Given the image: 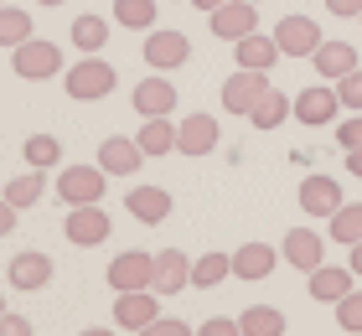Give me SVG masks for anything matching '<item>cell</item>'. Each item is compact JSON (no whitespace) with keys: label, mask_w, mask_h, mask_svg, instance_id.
Returning a JSON list of instances; mask_svg holds the SVG:
<instances>
[{"label":"cell","mask_w":362,"mask_h":336,"mask_svg":"<svg viewBox=\"0 0 362 336\" xmlns=\"http://www.w3.org/2000/svg\"><path fill=\"white\" fill-rule=\"evenodd\" d=\"M62 88H68V98H78V104H98V98H109L119 88V73L98 52H83L73 67H62Z\"/></svg>","instance_id":"6da1fadb"},{"label":"cell","mask_w":362,"mask_h":336,"mask_svg":"<svg viewBox=\"0 0 362 336\" xmlns=\"http://www.w3.org/2000/svg\"><path fill=\"white\" fill-rule=\"evenodd\" d=\"M11 67L26 83H47V78L62 73V47L47 42V37H26L21 47H11Z\"/></svg>","instance_id":"7a4b0ae2"},{"label":"cell","mask_w":362,"mask_h":336,"mask_svg":"<svg viewBox=\"0 0 362 336\" xmlns=\"http://www.w3.org/2000/svg\"><path fill=\"white\" fill-rule=\"evenodd\" d=\"M140 57H145V67H156V73H171V67H187V57H192V42H187V31L151 26V31H145Z\"/></svg>","instance_id":"3957f363"},{"label":"cell","mask_w":362,"mask_h":336,"mask_svg":"<svg viewBox=\"0 0 362 336\" xmlns=\"http://www.w3.org/2000/svg\"><path fill=\"white\" fill-rule=\"evenodd\" d=\"M337 114H341V93H337V83H310V88L295 93V120H300L305 129H326V124H337Z\"/></svg>","instance_id":"277c9868"},{"label":"cell","mask_w":362,"mask_h":336,"mask_svg":"<svg viewBox=\"0 0 362 336\" xmlns=\"http://www.w3.org/2000/svg\"><path fill=\"white\" fill-rule=\"evenodd\" d=\"M104 181H109L104 166H62V171H57V197L68 202V207L104 202Z\"/></svg>","instance_id":"5b68a950"},{"label":"cell","mask_w":362,"mask_h":336,"mask_svg":"<svg viewBox=\"0 0 362 336\" xmlns=\"http://www.w3.org/2000/svg\"><path fill=\"white\" fill-rule=\"evenodd\" d=\"M160 315V295L156 290H114V331H145Z\"/></svg>","instance_id":"8992f818"},{"label":"cell","mask_w":362,"mask_h":336,"mask_svg":"<svg viewBox=\"0 0 362 336\" xmlns=\"http://www.w3.org/2000/svg\"><path fill=\"white\" fill-rule=\"evenodd\" d=\"M264 93H269V73H264V67H238V73L223 83V109H228V114H243V120H249L254 104H259Z\"/></svg>","instance_id":"52a82bcc"},{"label":"cell","mask_w":362,"mask_h":336,"mask_svg":"<svg viewBox=\"0 0 362 336\" xmlns=\"http://www.w3.org/2000/svg\"><path fill=\"white\" fill-rule=\"evenodd\" d=\"M62 238L78 248H98L109 238V212L98 202H83V207H68V223H62Z\"/></svg>","instance_id":"ba28073f"},{"label":"cell","mask_w":362,"mask_h":336,"mask_svg":"<svg viewBox=\"0 0 362 336\" xmlns=\"http://www.w3.org/2000/svg\"><path fill=\"white\" fill-rule=\"evenodd\" d=\"M109 284L114 290H151L156 284V254H140V248L114 254L109 259Z\"/></svg>","instance_id":"9c48e42d"},{"label":"cell","mask_w":362,"mask_h":336,"mask_svg":"<svg viewBox=\"0 0 362 336\" xmlns=\"http://www.w3.org/2000/svg\"><path fill=\"white\" fill-rule=\"evenodd\" d=\"M279 254H285L290 269L310 274L316 264H326V233H316V228H290L285 243H279Z\"/></svg>","instance_id":"30bf717a"},{"label":"cell","mask_w":362,"mask_h":336,"mask_svg":"<svg viewBox=\"0 0 362 336\" xmlns=\"http://www.w3.org/2000/svg\"><path fill=\"white\" fill-rule=\"evenodd\" d=\"M341 202H347V197H341V181H337V176L310 171V176L300 181V212H305V217H332Z\"/></svg>","instance_id":"8fae6325"},{"label":"cell","mask_w":362,"mask_h":336,"mask_svg":"<svg viewBox=\"0 0 362 336\" xmlns=\"http://www.w3.org/2000/svg\"><path fill=\"white\" fill-rule=\"evenodd\" d=\"M129 104H135L140 120H151V114H171L176 109V83L166 73H151V78H140L135 88H129Z\"/></svg>","instance_id":"7c38bea8"},{"label":"cell","mask_w":362,"mask_h":336,"mask_svg":"<svg viewBox=\"0 0 362 336\" xmlns=\"http://www.w3.org/2000/svg\"><path fill=\"white\" fill-rule=\"evenodd\" d=\"M274 42H279L285 57H310L326 37H321V26L310 21V16H285V21L274 26Z\"/></svg>","instance_id":"4fadbf2b"},{"label":"cell","mask_w":362,"mask_h":336,"mask_svg":"<svg viewBox=\"0 0 362 336\" xmlns=\"http://www.w3.org/2000/svg\"><path fill=\"white\" fill-rule=\"evenodd\" d=\"M305 290H310V300H321V306H337L341 295L357 290V269H352V264H347V269L316 264V269H310V279H305Z\"/></svg>","instance_id":"5bb4252c"},{"label":"cell","mask_w":362,"mask_h":336,"mask_svg":"<svg viewBox=\"0 0 362 336\" xmlns=\"http://www.w3.org/2000/svg\"><path fill=\"white\" fill-rule=\"evenodd\" d=\"M171 192L166 187H135V192H124V212L135 217V223H145V228H160L171 217Z\"/></svg>","instance_id":"9a60e30c"},{"label":"cell","mask_w":362,"mask_h":336,"mask_svg":"<svg viewBox=\"0 0 362 336\" xmlns=\"http://www.w3.org/2000/svg\"><path fill=\"white\" fill-rule=\"evenodd\" d=\"M249 31H259V6L254 0H228V6L212 11V37L238 42V37H249Z\"/></svg>","instance_id":"2e32d148"},{"label":"cell","mask_w":362,"mask_h":336,"mask_svg":"<svg viewBox=\"0 0 362 336\" xmlns=\"http://www.w3.org/2000/svg\"><path fill=\"white\" fill-rule=\"evenodd\" d=\"M11 290H26V295H37V290H47L52 284V259L42 254V248H26V254H16L11 259Z\"/></svg>","instance_id":"e0dca14e"},{"label":"cell","mask_w":362,"mask_h":336,"mask_svg":"<svg viewBox=\"0 0 362 336\" xmlns=\"http://www.w3.org/2000/svg\"><path fill=\"white\" fill-rule=\"evenodd\" d=\"M98 166H104L109 176H135L145 166V145L129 140V134H109V140L98 145Z\"/></svg>","instance_id":"ac0fdd59"},{"label":"cell","mask_w":362,"mask_h":336,"mask_svg":"<svg viewBox=\"0 0 362 336\" xmlns=\"http://www.w3.org/2000/svg\"><path fill=\"white\" fill-rule=\"evenodd\" d=\"M187 284H192V259L181 254V248H160V254H156V284H151V290L171 300V295L187 290Z\"/></svg>","instance_id":"d6986e66"},{"label":"cell","mask_w":362,"mask_h":336,"mask_svg":"<svg viewBox=\"0 0 362 336\" xmlns=\"http://www.w3.org/2000/svg\"><path fill=\"white\" fill-rule=\"evenodd\" d=\"M279 259H285V254H279V248H269V243H243V248H233V279L259 284V279L274 274Z\"/></svg>","instance_id":"ffe728a7"},{"label":"cell","mask_w":362,"mask_h":336,"mask_svg":"<svg viewBox=\"0 0 362 336\" xmlns=\"http://www.w3.org/2000/svg\"><path fill=\"white\" fill-rule=\"evenodd\" d=\"M279 57H285V52H279L274 31H269V37H264V31H249V37L233 42V62H238V67H264V73H269Z\"/></svg>","instance_id":"44dd1931"},{"label":"cell","mask_w":362,"mask_h":336,"mask_svg":"<svg viewBox=\"0 0 362 336\" xmlns=\"http://www.w3.org/2000/svg\"><path fill=\"white\" fill-rule=\"evenodd\" d=\"M310 67H316L326 83H337V78H347L357 67V47L352 42H321L316 52H310Z\"/></svg>","instance_id":"7402d4cb"},{"label":"cell","mask_w":362,"mask_h":336,"mask_svg":"<svg viewBox=\"0 0 362 336\" xmlns=\"http://www.w3.org/2000/svg\"><path fill=\"white\" fill-rule=\"evenodd\" d=\"M176 150L181 156H207V150H218V120H212V114H187Z\"/></svg>","instance_id":"603a6c76"},{"label":"cell","mask_w":362,"mask_h":336,"mask_svg":"<svg viewBox=\"0 0 362 336\" xmlns=\"http://www.w3.org/2000/svg\"><path fill=\"white\" fill-rule=\"evenodd\" d=\"M135 140L145 145V156H171L176 140H181V124H171V114H151V120L140 124Z\"/></svg>","instance_id":"cb8c5ba5"},{"label":"cell","mask_w":362,"mask_h":336,"mask_svg":"<svg viewBox=\"0 0 362 336\" xmlns=\"http://www.w3.org/2000/svg\"><path fill=\"white\" fill-rule=\"evenodd\" d=\"M290 114H295V98H290V93H279V88H269V93L254 104L249 124H254V129H279V124L290 120Z\"/></svg>","instance_id":"d4e9b609"},{"label":"cell","mask_w":362,"mask_h":336,"mask_svg":"<svg viewBox=\"0 0 362 336\" xmlns=\"http://www.w3.org/2000/svg\"><path fill=\"white\" fill-rule=\"evenodd\" d=\"M223 279H233V254H202V259H192V284H197V290H218Z\"/></svg>","instance_id":"484cf974"},{"label":"cell","mask_w":362,"mask_h":336,"mask_svg":"<svg viewBox=\"0 0 362 336\" xmlns=\"http://www.w3.org/2000/svg\"><path fill=\"white\" fill-rule=\"evenodd\" d=\"M42 192H47V171H37V166H31V171L26 176H16V181H6V192H0V197H6V202H16V207H37V202H42Z\"/></svg>","instance_id":"4316f807"},{"label":"cell","mask_w":362,"mask_h":336,"mask_svg":"<svg viewBox=\"0 0 362 336\" xmlns=\"http://www.w3.org/2000/svg\"><path fill=\"white\" fill-rule=\"evenodd\" d=\"M68 37H73L78 52H104V47H109V21H104V16H78Z\"/></svg>","instance_id":"83f0119b"},{"label":"cell","mask_w":362,"mask_h":336,"mask_svg":"<svg viewBox=\"0 0 362 336\" xmlns=\"http://www.w3.org/2000/svg\"><path fill=\"white\" fill-rule=\"evenodd\" d=\"M243 336H285V315H279L274 306H249L238 315Z\"/></svg>","instance_id":"f1b7e54d"},{"label":"cell","mask_w":362,"mask_h":336,"mask_svg":"<svg viewBox=\"0 0 362 336\" xmlns=\"http://www.w3.org/2000/svg\"><path fill=\"white\" fill-rule=\"evenodd\" d=\"M332 243H362V202H341L332 212Z\"/></svg>","instance_id":"f546056e"},{"label":"cell","mask_w":362,"mask_h":336,"mask_svg":"<svg viewBox=\"0 0 362 336\" xmlns=\"http://www.w3.org/2000/svg\"><path fill=\"white\" fill-rule=\"evenodd\" d=\"M114 21L124 31H151L156 26V0H114Z\"/></svg>","instance_id":"4dcf8cb0"},{"label":"cell","mask_w":362,"mask_h":336,"mask_svg":"<svg viewBox=\"0 0 362 336\" xmlns=\"http://www.w3.org/2000/svg\"><path fill=\"white\" fill-rule=\"evenodd\" d=\"M26 37H37V31H31V16L16 11V6H0V47H21Z\"/></svg>","instance_id":"1f68e13d"},{"label":"cell","mask_w":362,"mask_h":336,"mask_svg":"<svg viewBox=\"0 0 362 336\" xmlns=\"http://www.w3.org/2000/svg\"><path fill=\"white\" fill-rule=\"evenodd\" d=\"M21 156H26L31 166H37V171H52V166L62 161V145L52 140V134H31V140L21 145Z\"/></svg>","instance_id":"d6a6232c"},{"label":"cell","mask_w":362,"mask_h":336,"mask_svg":"<svg viewBox=\"0 0 362 336\" xmlns=\"http://www.w3.org/2000/svg\"><path fill=\"white\" fill-rule=\"evenodd\" d=\"M337 326L347 331V336H362V290H352V295L337 300Z\"/></svg>","instance_id":"836d02e7"},{"label":"cell","mask_w":362,"mask_h":336,"mask_svg":"<svg viewBox=\"0 0 362 336\" xmlns=\"http://www.w3.org/2000/svg\"><path fill=\"white\" fill-rule=\"evenodd\" d=\"M337 93H341V109H362V67H352L347 78H337Z\"/></svg>","instance_id":"e575fe53"},{"label":"cell","mask_w":362,"mask_h":336,"mask_svg":"<svg viewBox=\"0 0 362 336\" xmlns=\"http://www.w3.org/2000/svg\"><path fill=\"white\" fill-rule=\"evenodd\" d=\"M187 331H192V326H187V321H176V315H166V321H160V315H156V321L145 326L140 336H187Z\"/></svg>","instance_id":"d590c367"},{"label":"cell","mask_w":362,"mask_h":336,"mask_svg":"<svg viewBox=\"0 0 362 336\" xmlns=\"http://www.w3.org/2000/svg\"><path fill=\"white\" fill-rule=\"evenodd\" d=\"M0 336H31V321H26V315H0Z\"/></svg>","instance_id":"8d00e7d4"},{"label":"cell","mask_w":362,"mask_h":336,"mask_svg":"<svg viewBox=\"0 0 362 336\" xmlns=\"http://www.w3.org/2000/svg\"><path fill=\"white\" fill-rule=\"evenodd\" d=\"M202 336H243V326H238V321H223V315H218V321H202Z\"/></svg>","instance_id":"74e56055"},{"label":"cell","mask_w":362,"mask_h":336,"mask_svg":"<svg viewBox=\"0 0 362 336\" xmlns=\"http://www.w3.org/2000/svg\"><path fill=\"white\" fill-rule=\"evenodd\" d=\"M16 217H21V207L0 197V238H6V233H16Z\"/></svg>","instance_id":"f35d334b"},{"label":"cell","mask_w":362,"mask_h":336,"mask_svg":"<svg viewBox=\"0 0 362 336\" xmlns=\"http://www.w3.org/2000/svg\"><path fill=\"white\" fill-rule=\"evenodd\" d=\"M326 11H332V16H352V21H357V16H362V0H326Z\"/></svg>","instance_id":"ab89813d"},{"label":"cell","mask_w":362,"mask_h":336,"mask_svg":"<svg viewBox=\"0 0 362 336\" xmlns=\"http://www.w3.org/2000/svg\"><path fill=\"white\" fill-rule=\"evenodd\" d=\"M347 171L362 181V145H357V150H347Z\"/></svg>","instance_id":"60d3db41"},{"label":"cell","mask_w":362,"mask_h":336,"mask_svg":"<svg viewBox=\"0 0 362 336\" xmlns=\"http://www.w3.org/2000/svg\"><path fill=\"white\" fill-rule=\"evenodd\" d=\"M192 6H197V11H207V16H212V11H218V6H228V0H192Z\"/></svg>","instance_id":"b9f144b4"},{"label":"cell","mask_w":362,"mask_h":336,"mask_svg":"<svg viewBox=\"0 0 362 336\" xmlns=\"http://www.w3.org/2000/svg\"><path fill=\"white\" fill-rule=\"evenodd\" d=\"M352 269H357V279H362V243H352V259H347Z\"/></svg>","instance_id":"7bdbcfd3"},{"label":"cell","mask_w":362,"mask_h":336,"mask_svg":"<svg viewBox=\"0 0 362 336\" xmlns=\"http://www.w3.org/2000/svg\"><path fill=\"white\" fill-rule=\"evenodd\" d=\"M37 6H68V0H37Z\"/></svg>","instance_id":"ee69618b"},{"label":"cell","mask_w":362,"mask_h":336,"mask_svg":"<svg viewBox=\"0 0 362 336\" xmlns=\"http://www.w3.org/2000/svg\"><path fill=\"white\" fill-rule=\"evenodd\" d=\"M0 315H6V300H0Z\"/></svg>","instance_id":"f6af8a7d"},{"label":"cell","mask_w":362,"mask_h":336,"mask_svg":"<svg viewBox=\"0 0 362 336\" xmlns=\"http://www.w3.org/2000/svg\"><path fill=\"white\" fill-rule=\"evenodd\" d=\"M254 6H264V0H254Z\"/></svg>","instance_id":"bcb514c9"},{"label":"cell","mask_w":362,"mask_h":336,"mask_svg":"<svg viewBox=\"0 0 362 336\" xmlns=\"http://www.w3.org/2000/svg\"><path fill=\"white\" fill-rule=\"evenodd\" d=\"M357 26H362V16H357Z\"/></svg>","instance_id":"7dc6e473"},{"label":"cell","mask_w":362,"mask_h":336,"mask_svg":"<svg viewBox=\"0 0 362 336\" xmlns=\"http://www.w3.org/2000/svg\"><path fill=\"white\" fill-rule=\"evenodd\" d=\"M0 6H6V0H0Z\"/></svg>","instance_id":"c3c4849f"}]
</instances>
